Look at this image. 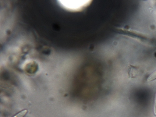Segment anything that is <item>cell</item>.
Instances as JSON below:
<instances>
[{
    "label": "cell",
    "mask_w": 156,
    "mask_h": 117,
    "mask_svg": "<svg viewBox=\"0 0 156 117\" xmlns=\"http://www.w3.org/2000/svg\"><path fill=\"white\" fill-rule=\"evenodd\" d=\"M60 6L64 9L71 12L83 10L91 3V1L86 0H59Z\"/></svg>",
    "instance_id": "6da1fadb"
},
{
    "label": "cell",
    "mask_w": 156,
    "mask_h": 117,
    "mask_svg": "<svg viewBox=\"0 0 156 117\" xmlns=\"http://www.w3.org/2000/svg\"><path fill=\"white\" fill-rule=\"evenodd\" d=\"M27 112V110L25 109L20 112L12 117H23Z\"/></svg>",
    "instance_id": "7a4b0ae2"
},
{
    "label": "cell",
    "mask_w": 156,
    "mask_h": 117,
    "mask_svg": "<svg viewBox=\"0 0 156 117\" xmlns=\"http://www.w3.org/2000/svg\"><path fill=\"white\" fill-rule=\"evenodd\" d=\"M156 80V71L151 75L148 77L147 81L148 82Z\"/></svg>",
    "instance_id": "3957f363"
},
{
    "label": "cell",
    "mask_w": 156,
    "mask_h": 117,
    "mask_svg": "<svg viewBox=\"0 0 156 117\" xmlns=\"http://www.w3.org/2000/svg\"><path fill=\"white\" fill-rule=\"evenodd\" d=\"M154 115H156V94L154 107Z\"/></svg>",
    "instance_id": "277c9868"
}]
</instances>
